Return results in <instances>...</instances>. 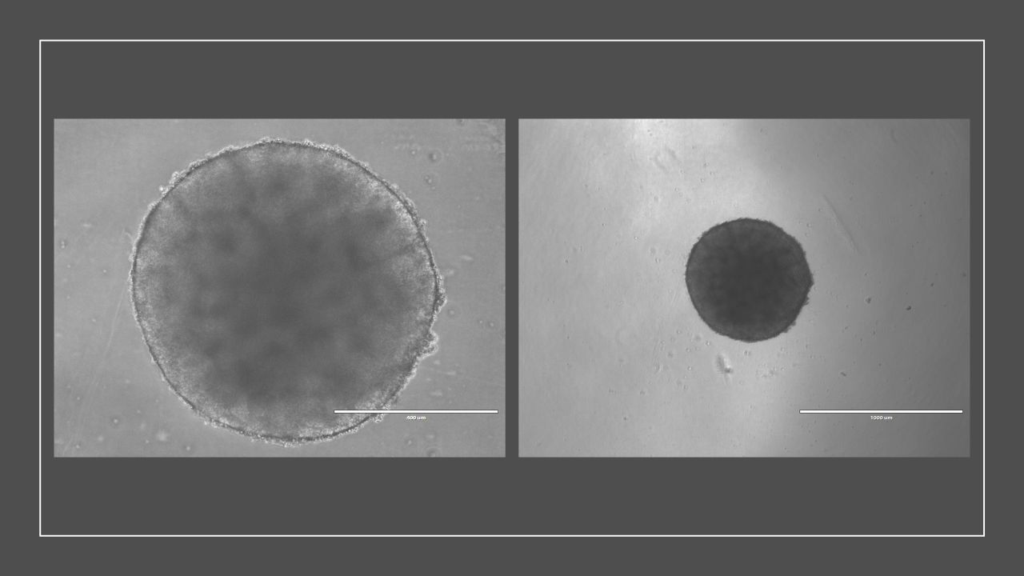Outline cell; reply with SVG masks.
<instances>
[{
  "mask_svg": "<svg viewBox=\"0 0 1024 576\" xmlns=\"http://www.w3.org/2000/svg\"><path fill=\"white\" fill-rule=\"evenodd\" d=\"M432 276L418 223L387 184L331 149L269 141L174 181L142 226L131 294L173 382L299 421L350 406L408 361Z\"/></svg>",
  "mask_w": 1024,
  "mask_h": 576,
  "instance_id": "obj_1",
  "label": "cell"
},
{
  "mask_svg": "<svg viewBox=\"0 0 1024 576\" xmlns=\"http://www.w3.org/2000/svg\"><path fill=\"white\" fill-rule=\"evenodd\" d=\"M685 282L704 323L745 343L788 332L814 285L798 240L776 224L754 218L726 221L705 231L689 253Z\"/></svg>",
  "mask_w": 1024,
  "mask_h": 576,
  "instance_id": "obj_2",
  "label": "cell"
},
{
  "mask_svg": "<svg viewBox=\"0 0 1024 576\" xmlns=\"http://www.w3.org/2000/svg\"><path fill=\"white\" fill-rule=\"evenodd\" d=\"M871 418L872 419H891L892 417L891 416H888V417H884V416H871Z\"/></svg>",
  "mask_w": 1024,
  "mask_h": 576,
  "instance_id": "obj_3",
  "label": "cell"
}]
</instances>
